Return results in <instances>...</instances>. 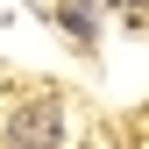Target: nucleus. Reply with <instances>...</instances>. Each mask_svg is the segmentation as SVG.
<instances>
[{
    "label": "nucleus",
    "mask_w": 149,
    "mask_h": 149,
    "mask_svg": "<svg viewBox=\"0 0 149 149\" xmlns=\"http://www.w3.org/2000/svg\"><path fill=\"white\" fill-rule=\"evenodd\" d=\"M64 142V107L57 92H36V100H22L7 114V149H57Z\"/></svg>",
    "instance_id": "f257e3e1"
}]
</instances>
